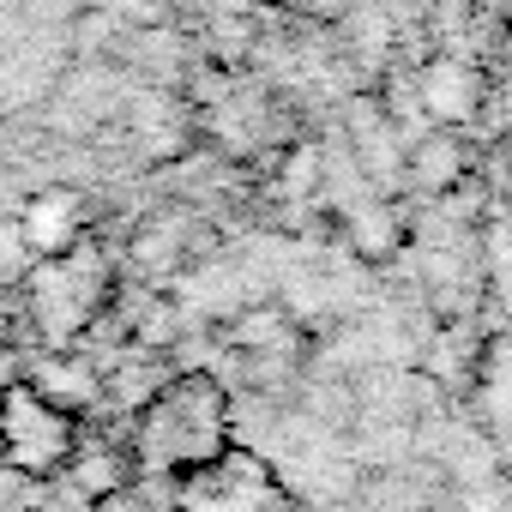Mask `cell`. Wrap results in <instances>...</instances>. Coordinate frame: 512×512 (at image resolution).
Returning a JSON list of instances; mask_svg holds the SVG:
<instances>
[{"label":"cell","instance_id":"obj_1","mask_svg":"<svg viewBox=\"0 0 512 512\" xmlns=\"http://www.w3.org/2000/svg\"><path fill=\"white\" fill-rule=\"evenodd\" d=\"M103 284H109V266H103V247L91 235H73L67 247L43 253V260L31 266V278H25L31 320H37L43 344H55V350L73 344L91 326V314L103 302Z\"/></svg>","mask_w":512,"mask_h":512},{"label":"cell","instance_id":"obj_2","mask_svg":"<svg viewBox=\"0 0 512 512\" xmlns=\"http://www.w3.org/2000/svg\"><path fill=\"white\" fill-rule=\"evenodd\" d=\"M79 446V428H73V410L49 404L31 380H13L0 386V452H7V464L31 482H49L67 470Z\"/></svg>","mask_w":512,"mask_h":512},{"label":"cell","instance_id":"obj_3","mask_svg":"<svg viewBox=\"0 0 512 512\" xmlns=\"http://www.w3.org/2000/svg\"><path fill=\"white\" fill-rule=\"evenodd\" d=\"M25 380H31L49 404H61V410H79V404L97 398V374H91L85 362H67V356H43V362H31Z\"/></svg>","mask_w":512,"mask_h":512},{"label":"cell","instance_id":"obj_4","mask_svg":"<svg viewBox=\"0 0 512 512\" xmlns=\"http://www.w3.org/2000/svg\"><path fill=\"white\" fill-rule=\"evenodd\" d=\"M19 229H25V247L31 253H55V247H67L79 235V211H73V199H37L19 217Z\"/></svg>","mask_w":512,"mask_h":512},{"label":"cell","instance_id":"obj_5","mask_svg":"<svg viewBox=\"0 0 512 512\" xmlns=\"http://www.w3.org/2000/svg\"><path fill=\"white\" fill-rule=\"evenodd\" d=\"M67 476H73L85 494H109V488L121 482V458H115V452H97V446H73Z\"/></svg>","mask_w":512,"mask_h":512},{"label":"cell","instance_id":"obj_6","mask_svg":"<svg viewBox=\"0 0 512 512\" xmlns=\"http://www.w3.org/2000/svg\"><path fill=\"white\" fill-rule=\"evenodd\" d=\"M7 344H13V320H7V314H0V350H7Z\"/></svg>","mask_w":512,"mask_h":512}]
</instances>
